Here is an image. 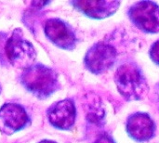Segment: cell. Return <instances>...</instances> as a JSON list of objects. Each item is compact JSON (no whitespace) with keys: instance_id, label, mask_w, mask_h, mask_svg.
<instances>
[{"instance_id":"obj_14","label":"cell","mask_w":159,"mask_h":143,"mask_svg":"<svg viewBox=\"0 0 159 143\" xmlns=\"http://www.w3.org/2000/svg\"><path fill=\"white\" fill-rule=\"evenodd\" d=\"M0 92H1V87H0Z\"/></svg>"},{"instance_id":"obj_10","label":"cell","mask_w":159,"mask_h":143,"mask_svg":"<svg viewBox=\"0 0 159 143\" xmlns=\"http://www.w3.org/2000/svg\"><path fill=\"white\" fill-rule=\"evenodd\" d=\"M72 5L88 17L104 19L113 15L119 7V1L107 0H76Z\"/></svg>"},{"instance_id":"obj_6","label":"cell","mask_w":159,"mask_h":143,"mask_svg":"<svg viewBox=\"0 0 159 143\" xmlns=\"http://www.w3.org/2000/svg\"><path fill=\"white\" fill-rule=\"evenodd\" d=\"M30 124L26 110L17 103H5L0 108V131L4 135H12Z\"/></svg>"},{"instance_id":"obj_13","label":"cell","mask_w":159,"mask_h":143,"mask_svg":"<svg viewBox=\"0 0 159 143\" xmlns=\"http://www.w3.org/2000/svg\"><path fill=\"white\" fill-rule=\"evenodd\" d=\"M39 143H57L53 141H48V140H45V141H41Z\"/></svg>"},{"instance_id":"obj_5","label":"cell","mask_w":159,"mask_h":143,"mask_svg":"<svg viewBox=\"0 0 159 143\" xmlns=\"http://www.w3.org/2000/svg\"><path fill=\"white\" fill-rule=\"evenodd\" d=\"M116 48L104 42H99L93 45L85 56L86 68L95 74H100L110 69L116 62Z\"/></svg>"},{"instance_id":"obj_2","label":"cell","mask_w":159,"mask_h":143,"mask_svg":"<svg viewBox=\"0 0 159 143\" xmlns=\"http://www.w3.org/2000/svg\"><path fill=\"white\" fill-rule=\"evenodd\" d=\"M20 82L28 91L40 99L49 97L59 88L58 74L43 64H34L23 70Z\"/></svg>"},{"instance_id":"obj_1","label":"cell","mask_w":159,"mask_h":143,"mask_svg":"<svg viewBox=\"0 0 159 143\" xmlns=\"http://www.w3.org/2000/svg\"><path fill=\"white\" fill-rule=\"evenodd\" d=\"M115 82L120 95L127 101H140L145 98L149 87L141 68L132 62L118 67Z\"/></svg>"},{"instance_id":"obj_7","label":"cell","mask_w":159,"mask_h":143,"mask_svg":"<svg viewBox=\"0 0 159 143\" xmlns=\"http://www.w3.org/2000/svg\"><path fill=\"white\" fill-rule=\"evenodd\" d=\"M44 33L55 46L71 50L76 45V36L72 27L60 19H48L45 22Z\"/></svg>"},{"instance_id":"obj_11","label":"cell","mask_w":159,"mask_h":143,"mask_svg":"<svg viewBox=\"0 0 159 143\" xmlns=\"http://www.w3.org/2000/svg\"><path fill=\"white\" fill-rule=\"evenodd\" d=\"M150 57L155 63L159 65V40L152 45L150 48Z\"/></svg>"},{"instance_id":"obj_8","label":"cell","mask_w":159,"mask_h":143,"mask_svg":"<svg viewBox=\"0 0 159 143\" xmlns=\"http://www.w3.org/2000/svg\"><path fill=\"white\" fill-rule=\"evenodd\" d=\"M75 106L71 100L58 101L48 110V119L50 125L59 129H70L75 122Z\"/></svg>"},{"instance_id":"obj_12","label":"cell","mask_w":159,"mask_h":143,"mask_svg":"<svg viewBox=\"0 0 159 143\" xmlns=\"http://www.w3.org/2000/svg\"><path fill=\"white\" fill-rule=\"evenodd\" d=\"M94 143H116L114 140L107 134H102L94 141Z\"/></svg>"},{"instance_id":"obj_3","label":"cell","mask_w":159,"mask_h":143,"mask_svg":"<svg viewBox=\"0 0 159 143\" xmlns=\"http://www.w3.org/2000/svg\"><path fill=\"white\" fill-rule=\"evenodd\" d=\"M5 55L12 66L23 70L34 65L36 59L34 46L24 38L20 29H16L6 40Z\"/></svg>"},{"instance_id":"obj_9","label":"cell","mask_w":159,"mask_h":143,"mask_svg":"<svg viewBox=\"0 0 159 143\" xmlns=\"http://www.w3.org/2000/svg\"><path fill=\"white\" fill-rule=\"evenodd\" d=\"M127 131L135 141L146 142L154 138L156 125L149 114L138 112L128 118Z\"/></svg>"},{"instance_id":"obj_4","label":"cell","mask_w":159,"mask_h":143,"mask_svg":"<svg viewBox=\"0 0 159 143\" xmlns=\"http://www.w3.org/2000/svg\"><path fill=\"white\" fill-rule=\"evenodd\" d=\"M129 18L141 31L159 33V6L153 1H140L129 9Z\"/></svg>"}]
</instances>
